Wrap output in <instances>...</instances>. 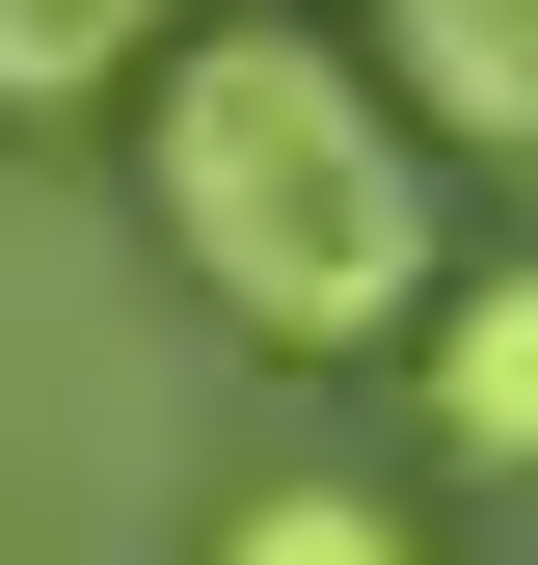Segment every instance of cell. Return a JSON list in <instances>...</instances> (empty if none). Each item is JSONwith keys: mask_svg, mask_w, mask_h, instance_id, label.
<instances>
[{"mask_svg": "<svg viewBox=\"0 0 538 565\" xmlns=\"http://www.w3.org/2000/svg\"><path fill=\"white\" fill-rule=\"evenodd\" d=\"M134 189H162V269L216 297L243 350H377L431 297V135L351 28H297V0H216V28L134 54Z\"/></svg>", "mask_w": 538, "mask_h": 565, "instance_id": "1", "label": "cell"}, {"mask_svg": "<svg viewBox=\"0 0 538 565\" xmlns=\"http://www.w3.org/2000/svg\"><path fill=\"white\" fill-rule=\"evenodd\" d=\"M404 350H431V458L538 484V269H431V297H404Z\"/></svg>", "mask_w": 538, "mask_h": 565, "instance_id": "2", "label": "cell"}, {"mask_svg": "<svg viewBox=\"0 0 538 565\" xmlns=\"http://www.w3.org/2000/svg\"><path fill=\"white\" fill-rule=\"evenodd\" d=\"M377 82H404V135L538 162V0H377Z\"/></svg>", "mask_w": 538, "mask_h": 565, "instance_id": "3", "label": "cell"}, {"mask_svg": "<svg viewBox=\"0 0 538 565\" xmlns=\"http://www.w3.org/2000/svg\"><path fill=\"white\" fill-rule=\"evenodd\" d=\"M162 28H216V0H0V108H108Z\"/></svg>", "mask_w": 538, "mask_h": 565, "instance_id": "4", "label": "cell"}, {"mask_svg": "<svg viewBox=\"0 0 538 565\" xmlns=\"http://www.w3.org/2000/svg\"><path fill=\"white\" fill-rule=\"evenodd\" d=\"M216 565H431V539H404L377 484H323V458H297V484H243V512H216Z\"/></svg>", "mask_w": 538, "mask_h": 565, "instance_id": "5", "label": "cell"}]
</instances>
